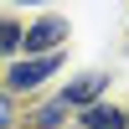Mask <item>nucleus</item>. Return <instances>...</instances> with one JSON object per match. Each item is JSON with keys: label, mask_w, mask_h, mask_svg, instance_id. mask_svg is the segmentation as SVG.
Returning <instances> with one entry per match:
<instances>
[{"label": "nucleus", "mask_w": 129, "mask_h": 129, "mask_svg": "<svg viewBox=\"0 0 129 129\" xmlns=\"http://www.w3.org/2000/svg\"><path fill=\"white\" fill-rule=\"evenodd\" d=\"M103 88H109V78H103V72H88V78H78L72 88H62V103H67V109H88V103H98Z\"/></svg>", "instance_id": "obj_3"}, {"label": "nucleus", "mask_w": 129, "mask_h": 129, "mask_svg": "<svg viewBox=\"0 0 129 129\" xmlns=\"http://www.w3.org/2000/svg\"><path fill=\"white\" fill-rule=\"evenodd\" d=\"M21 5H47V0H21Z\"/></svg>", "instance_id": "obj_8"}, {"label": "nucleus", "mask_w": 129, "mask_h": 129, "mask_svg": "<svg viewBox=\"0 0 129 129\" xmlns=\"http://www.w3.org/2000/svg\"><path fill=\"white\" fill-rule=\"evenodd\" d=\"M52 72H57V52H41V57L16 62V67L5 72V83H10V93H31V88H41Z\"/></svg>", "instance_id": "obj_1"}, {"label": "nucleus", "mask_w": 129, "mask_h": 129, "mask_svg": "<svg viewBox=\"0 0 129 129\" xmlns=\"http://www.w3.org/2000/svg\"><path fill=\"white\" fill-rule=\"evenodd\" d=\"M62 36H67V21L47 16V21H36V26L21 31V47H26V57H41V52H57V47H62Z\"/></svg>", "instance_id": "obj_2"}, {"label": "nucleus", "mask_w": 129, "mask_h": 129, "mask_svg": "<svg viewBox=\"0 0 129 129\" xmlns=\"http://www.w3.org/2000/svg\"><path fill=\"white\" fill-rule=\"evenodd\" d=\"M83 129H129V114L114 103H88L83 109Z\"/></svg>", "instance_id": "obj_4"}, {"label": "nucleus", "mask_w": 129, "mask_h": 129, "mask_svg": "<svg viewBox=\"0 0 129 129\" xmlns=\"http://www.w3.org/2000/svg\"><path fill=\"white\" fill-rule=\"evenodd\" d=\"M57 129H62V124H57ZM78 129H83V124H78Z\"/></svg>", "instance_id": "obj_9"}, {"label": "nucleus", "mask_w": 129, "mask_h": 129, "mask_svg": "<svg viewBox=\"0 0 129 129\" xmlns=\"http://www.w3.org/2000/svg\"><path fill=\"white\" fill-rule=\"evenodd\" d=\"M10 52H21V26L0 16V57H10Z\"/></svg>", "instance_id": "obj_5"}, {"label": "nucleus", "mask_w": 129, "mask_h": 129, "mask_svg": "<svg viewBox=\"0 0 129 129\" xmlns=\"http://www.w3.org/2000/svg\"><path fill=\"white\" fill-rule=\"evenodd\" d=\"M16 124V103H10V93H0V129Z\"/></svg>", "instance_id": "obj_7"}, {"label": "nucleus", "mask_w": 129, "mask_h": 129, "mask_svg": "<svg viewBox=\"0 0 129 129\" xmlns=\"http://www.w3.org/2000/svg\"><path fill=\"white\" fill-rule=\"evenodd\" d=\"M62 114H67V103H62V98H52L47 109H36V129H57V124H62Z\"/></svg>", "instance_id": "obj_6"}]
</instances>
